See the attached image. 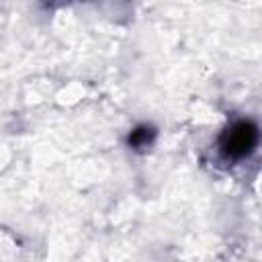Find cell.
<instances>
[{
    "mask_svg": "<svg viewBox=\"0 0 262 262\" xmlns=\"http://www.w3.org/2000/svg\"><path fill=\"white\" fill-rule=\"evenodd\" d=\"M154 139H156V129L149 125H139L127 135V145L133 149H145L154 143Z\"/></svg>",
    "mask_w": 262,
    "mask_h": 262,
    "instance_id": "2",
    "label": "cell"
},
{
    "mask_svg": "<svg viewBox=\"0 0 262 262\" xmlns=\"http://www.w3.org/2000/svg\"><path fill=\"white\" fill-rule=\"evenodd\" d=\"M256 145L258 127L248 119L231 123L219 137V149L227 160H244L256 149Z\"/></svg>",
    "mask_w": 262,
    "mask_h": 262,
    "instance_id": "1",
    "label": "cell"
}]
</instances>
